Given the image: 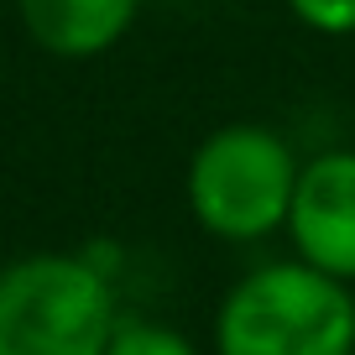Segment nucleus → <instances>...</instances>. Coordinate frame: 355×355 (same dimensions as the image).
Here are the masks:
<instances>
[{
    "instance_id": "nucleus-3",
    "label": "nucleus",
    "mask_w": 355,
    "mask_h": 355,
    "mask_svg": "<svg viewBox=\"0 0 355 355\" xmlns=\"http://www.w3.org/2000/svg\"><path fill=\"white\" fill-rule=\"evenodd\" d=\"M298 157L266 125H225L189 162V209L214 241H261L288 225Z\"/></svg>"
},
{
    "instance_id": "nucleus-7",
    "label": "nucleus",
    "mask_w": 355,
    "mask_h": 355,
    "mask_svg": "<svg viewBox=\"0 0 355 355\" xmlns=\"http://www.w3.org/2000/svg\"><path fill=\"white\" fill-rule=\"evenodd\" d=\"M288 11L319 37H350L355 32V0H288Z\"/></svg>"
},
{
    "instance_id": "nucleus-6",
    "label": "nucleus",
    "mask_w": 355,
    "mask_h": 355,
    "mask_svg": "<svg viewBox=\"0 0 355 355\" xmlns=\"http://www.w3.org/2000/svg\"><path fill=\"white\" fill-rule=\"evenodd\" d=\"M105 355H199L178 329H162V324H121L115 340L105 345Z\"/></svg>"
},
{
    "instance_id": "nucleus-5",
    "label": "nucleus",
    "mask_w": 355,
    "mask_h": 355,
    "mask_svg": "<svg viewBox=\"0 0 355 355\" xmlns=\"http://www.w3.org/2000/svg\"><path fill=\"white\" fill-rule=\"evenodd\" d=\"M21 26L53 58H100L131 32L141 0H16Z\"/></svg>"
},
{
    "instance_id": "nucleus-2",
    "label": "nucleus",
    "mask_w": 355,
    "mask_h": 355,
    "mask_svg": "<svg viewBox=\"0 0 355 355\" xmlns=\"http://www.w3.org/2000/svg\"><path fill=\"white\" fill-rule=\"evenodd\" d=\"M115 329V293L89 261L37 251L0 266V355H105Z\"/></svg>"
},
{
    "instance_id": "nucleus-4",
    "label": "nucleus",
    "mask_w": 355,
    "mask_h": 355,
    "mask_svg": "<svg viewBox=\"0 0 355 355\" xmlns=\"http://www.w3.org/2000/svg\"><path fill=\"white\" fill-rule=\"evenodd\" d=\"M288 235L309 266L355 282V152H319L298 167Z\"/></svg>"
},
{
    "instance_id": "nucleus-1",
    "label": "nucleus",
    "mask_w": 355,
    "mask_h": 355,
    "mask_svg": "<svg viewBox=\"0 0 355 355\" xmlns=\"http://www.w3.org/2000/svg\"><path fill=\"white\" fill-rule=\"evenodd\" d=\"M220 355H355L350 282L319 266L272 261L225 293L214 313Z\"/></svg>"
}]
</instances>
